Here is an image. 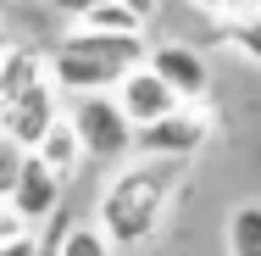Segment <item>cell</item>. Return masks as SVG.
Listing matches in <instances>:
<instances>
[{"label": "cell", "instance_id": "1", "mask_svg": "<svg viewBox=\"0 0 261 256\" xmlns=\"http://www.w3.org/2000/svg\"><path fill=\"white\" fill-rule=\"evenodd\" d=\"M178 173L172 161H122L111 178H106L100 201H95V228L117 251H134V245H150L172 212V195H178Z\"/></svg>", "mask_w": 261, "mask_h": 256}, {"label": "cell", "instance_id": "2", "mask_svg": "<svg viewBox=\"0 0 261 256\" xmlns=\"http://www.w3.org/2000/svg\"><path fill=\"white\" fill-rule=\"evenodd\" d=\"M150 39L145 34H95V28H67L45 51V73L61 95H111L134 67H145Z\"/></svg>", "mask_w": 261, "mask_h": 256}, {"label": "cell", "instance_id": "3", "mask_svg": "<svg viewBox=\"0 0 261 256\" xmlns=\"http://www.w3.org/2000/svg\"><path fill=\"white\" fill-rule=\"evenodd\" d=\"M67 123L84 145V161H100V167L134 161V123L122 117V106L111 95H78L67 106Z\"/></svg>", "mask_w": 261, "mask_h": 256}, {"label": "cell", "instance_id": "4", "mask_svg": "<svg viewBox=\"0 0 261 256\" xmlns=\"http://www.w3.org/2000/svg\"><path fill=\"white\" fill-rule=\"evenodd\" d=\"M211 134H217L211 106H178V111H167L161 123H150V128L134 134V156H150V161H172V167H184V161H195V156L206 151Z\"/></svg>", "mask_w": 261, "mask_h": 256}, {"label": "cell", "instance_id": "5", "mask_svg": "<svg viewBox=\"0 0 261 256\" xmlns=\"http://www.w3.org/2000/svg\"><path fill=\"white\" fill-rule=\"evenodd\" d=\"M145 67H150V73H156L184 106H206V95H211V67H206V56L195 51V45H184V39H161V45H150Z\"/></svg>", "mask_w": 261, "mask_h": 256}, {"label": "cell", "instance_id": "6", "mask_svg": "<svg viewBox=\"0 0 261 256\" xmlns=\"http://www.w3.org/2000/svg\"><path fill=\"white\" fill-rule=\"evenodd\" d=\"M61 195H67V184H61L50 167L28 151V156H22V167H17V184H11V195H6V201L17 206V217L39 234L45 223H56V217H61Z\"/></svg>", "mask_w": 261, "mask_h": 256}, {"label": "cell", "instance_id": "7", "mask_svg": "<svg viewBox=\"0 0 261 256\" xmlns=\"http://www.w3.org/2000/svg\"><path fill=\"white\" fill-rule=\"evenodd\" d=\"M61 111H67V106H61V89L45 78V84H34L28 95H17V101L0 111V134H6L17 151H34V145L50 134V123Z\"/></svg>", "mask_w": 261, "mask_h": 256}, {"label": "cell", "instance_id": "8", "mask_svg": "<svg viewBox=\"0 0 261 256\" xmlns=\"http://www.w3.org/2000/svg\"><path fill=\"white\" fill-rule=\"evenodd\" d=\"M111 101L122 106V117L134 123V134H139V128H150V123H161L167 111H178V106H184V101H178V95L156 78V73H150V67H134V73L111 89Z\"/></svg>", "mask_w": 261, "mask_h": 256}, {"label": "cell", "instance_id": "9", "mask_svg": "<svg viewBox=\"0 0 261 256\" xmlns=\"http://www.w3.org/2000/svg\"><path fill=\"white\" fill-rule=\"evenodd\" d=\"M50 73H45V51H34V45H11V51L0 56V111L17 101V95H28L34 84H45Z\"/></svg>", "mask_w": 261, "mask_h": 256}, {"label": "cell", "instance_id": "10", "mask_svg": "<svg viewBox=\"0 0 261 256\" xmlns=\"http://www.w3.org/2000/svg\"><path fill=\"white\" fill-rule=\"evenodd\" d=\"M34 156H39V161L50 167V173L61 178V184H72V178L84 173V145H78L72 123H67V111H61V117L50 123V134H45V139L34 145Z\"/></svg>", "mask_w": 261, "mask_h": 256}, {"label": "cell", "instance_id": "11", "mask_svg": "<svg viewBox=\"0 0 261 256\" xmlns=\"http://www.w3.org/2000/svg\"><path fill=\"white\" fill-rule=\"evenodd\" d=\"M45 245H50V256H117V245L106 240L95 223H67V217H56Z\"/></svg>", "mask_w": 261, "mask_h": 256}, {"label": "cell", "instance_id": "12", "mask_svg": "<svg viewBox=\"0 0 261 256\" xmlns=\"http://www.w3.org/2000/svg\"><path fill=\"white\" fill-rule=\"evenodd\" d=\"M222 251L228 256H261V201H239L222 223Z\"/></svg>", "mask_w": 261, "mask_h": 256}, {"label": "cell", "instance_id": "13", "mask_svg": "<svg viewBox=\"0 0 261 256\" xmlns=\"http://www.w3.org/2000/svg\"><path fill=\"white\" fill-rule=\"evenodd\" d=\"M211 28H217V45H228L250 67H261V11L256 17H239V22H211Z\"/></svg>", "mask_w": 261, "mask_h": 256}, {"label": "cell", "instance_id": "14", "mask_svg": "<svg viewBox=\"0 0 261 256\" xmlns=\"http://www.w3.org/2000/svg\"><path fill=\"white\" fill-rule=\"evenodd\" d=\"M78 28H95V34H145V22H139L122 0H100L95 11L78 17Z\"/></svg>", "mask_w": 261, "mask_h": 256}, {"label": "cell", "instance_id": "15", "mask_svg": "<svg viewBox=\"0 0 261 256\" xmlns=\"http://www.w3.org/2000/svg\"><path fill=\"white\" fill-rule=\"evenodd\" d=\"M22 156H28V151H17V145H11L6 134H0V201L11 195V184H17V167H22Z\"/></svg>", "mask_w": 261, "mask_h": 256}, {"label": "cell", "instance_id": "16", "mask_svg": "<svg viewBox=\"0 0 261 256\" xmlns=\"http://www.w3.org/2000/svg\"><path fill=\"white\" fill-rule=\"evenodd\" d=\"M17 234H34V228L17 217V206H11V201H0V245H6V240H17Z\"/></svg>", "mask_w": 261, "mask_h": 256}, {"label": "cell", "instance_id": "17", "mask_svg": "<svg viewBox=\"0 0 261 256\" xmlns=\"http://www.w3.org/2000/svg\"><path fill=\"white\" fill-rule=\"evenodd\" d=\"M45 6H50L56 17H67V22H78V17H84V11H95L100 0H45Z\"/></svg>", "mask_w": 261, "mask_h": 256}, {"label": "cell", "instance_id": "18", "mask_svg": "<svg viewBox=\"0 0 261 256\" xmlns=\"http://www.w3.org/2000/svg\"><path fill=\"white\" fill-rule=\"evenodd\" d=\"M0 256H39V234H17V240H6Z\"/></svg>", "mask_w": 261, "mask_h": 256}, {"label": "cell", "instance_id": "19", "mask_svg": "<svg viewBox=\"0 0 261 256\" xmlns=\"http://www.w3.org/2000/svg\"><path fill=\"white\" fill-rule=\"evenodd\" d=\"M122 6H128V11H134V17L145 22V28H150V17L161 11V0H122Z\"/></svg>", "mask_w": 261, "mask_h": 256}, {"label": "cell", "instance_id": "20", "mask_svg": "<svg viewBox=\"0 0 261 256\" xmlns=\"http://www.w3.org/2000/svg\"><path fill=\"white\" fill-rule=\"evenodd\" d=\"M189 6H195V11H200V17H211V22H217V17H222V0H189Z\"/></svg>", "mask_w": 261, "mask_h": 256}, {"label": "cell", "instance_id": "21", "mask_svg": "<svg viewBox=\"0 0 261 256\" xmlns=\"http://www.w3.org/2000/svg\"><path fill=\"white\" fill-rule=\"evenodd\" d=\"M11 45H17V34H11V28H6V22H0V56L11 51Z\"/></svg>", "mask_w": 261, "mask_h": 256}, {"label": "cell", "instance_id": "22", "mask_svg": "<svg viewBox=\"0 0 261 256\" xmlns=\"http://www.w3.org/2000/svg\"><path fill=\"white\" fill-rule=\"evenodd\" d=\"M39 256H50V245H45V234H39Z\"/></svg>", "mask_w": 261, "mask_h": 256}, {"label": "cell", "instance_id": "23", "mask_svg": "<svg viewBox=\"0 0 261 256\" xmlns=\"http://www.w3.org/2000/svg\"><path fill=\"white\" fill-rule=\"evenodd\" d=\"M6 6H11V0H0V11H6Z\"/></svg>", "mask_w": 261, "mask_h": 256}]
</instances>
